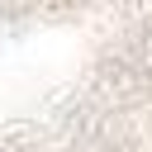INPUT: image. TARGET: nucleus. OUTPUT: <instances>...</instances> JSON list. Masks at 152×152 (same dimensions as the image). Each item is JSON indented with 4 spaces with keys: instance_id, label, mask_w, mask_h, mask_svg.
Returning <instances> with one entry per match:
<instances>
[{
    "instance_id": "obj_1",
    "label": "nucleus",
    "mask_w": 152,
    "mask_h": 152,
    "mask_svg": "<svg viewBox=\"0 0 152 152\" xmlns=\"http://www.w3.org/2000/svg\"><path fill=\"white\" fill-rule=\"evenodd\" d=\"M0 152H152V0H0Z\"/></svg>"
}]
</instances>
